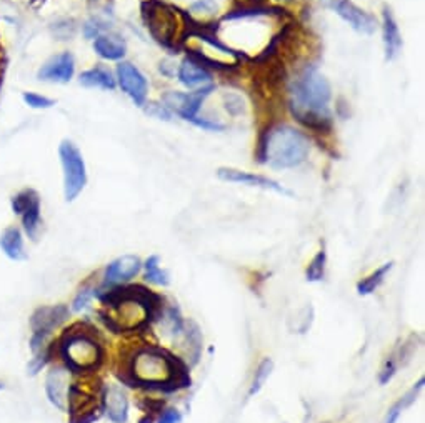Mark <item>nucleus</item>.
<instances>
[{
	"label": "nucleus",
	"mask_w": 425,
	"mask_h": 423,
	"mask_svg": "<svg viewBox=\"0 0 425 423\" xmlns=\"http://www.w3.org/2000/svg\"><path fill=\"white\" fill-rule=\"evenodd\" d=\"M332 88L322 73L309 68L300 73L290 88V109L299 122L310 129L322 130L330 125Z\"/></svg>",
	"instance_id": "nucleus-1"
},
{
	"label": "nucleus",
	"mask_w": 425,
	"mask_h": 423,
	"mask_svg": "<svg viewBox=\"0 0 425 423\" xmlns=\"http://www.w3.org/2000/svg\"><path fill=\"white\" fill-rule=\"evenodd\" d=\"M309 152V139L302 132L290 125H277L267 132L259 157L272 169H294L304 164Z\"/></svg>",
	"instance_id": "nucleus-2"
},
{
	"label": "nucleus",
	"mask_w": 425,
	"mask_h": 423,
	"mask_svg": "<svg viewBox=\"0 0 425 423\" xmlns=\"http://www.w3.org/2000/svg\"><path fill=\"white\" fill-rule=\"evenodd\" d=\"M61 355L72 372H86L102 362V348L87 332H67L61 343Z\"/></svg>",
	"instance_id": "nucleus-3"
},
{
	"label": "nucleus",
	"mask_w": 425,
	"mask_h": 423,
	"mask_svg": "<svg viewBox=\"0 0 425 423\" xmlns=\"http://www.w3.org/2000/svg\"><path fill=\"white\" fill-rule=\"evenodd\" d=\"M214 90V87L207 85L202 88H195L194 92L182 93V92H167L162 100H164L165 107L172 112H175L177 115L182 119L190 122L200 129L205 130H224V125L212 122L209 119H200L199 112L202 109V103L207 97L210 95V92Z\"/></svg>",
	"instance_id": "nucleus-4"
},
{
	"label": "nucleus",
	"mask_w": 425,
	"mask_h": 423,
	"mask_svg": "<svg viewBox=\"0 0 425 423\" xmlns=\"http://www.w3.org/2000/svg\"><path fill=\"white\" fill-rule=\"evenodd\" d=\"M63 174V197L67 202H73L87 185V169L82 152L72 140H62L58 145Z\"/></svg>",
	"instance_id": "nucleus-5"
},
{
	"label": "nucleus",
	"mask_w": 425,
	"mask_h": 423,
	"mask_svg": "<svg viewBox=\"0 0 425 423\" xmlns=\"http://www.w3.org/2000/svg\"><path fill=\"white\" fill-rule=\"evenodd\" d=\"M14 214H17L22 220L24 232L29 235V239L37 240V235L41 232L42 215H41V199L37 192L32 189H26L12 199Z\"/></svg>",
	"instance_id": "nucleus-6"
},
{
	"label": "nucleus",
	"mask_w": 425,
	"mask_h": 423,
	"mask_svg": "<svg viewBox=\"0 0 425 423\" xmlns=\"http://www.w3.org/2000/svg\"><path fill=\"white\" fill-rule=\"evenodd\" d=\"M116 80L117 87L130 97V100L138 107H144L147 100V92H149V83L144 73L130 62L121 61L116 67Z\"/></svg>",
	"instance_id": "nucleus-7"
},
{
	"label": "nucleus",
	"mask_w": 425,
	"mask_h": 423,
	"mask_svg": "<svg viewBox=\"0 0 425 423\" xmlns=\"http://www.w3.org/2000/svg\"><path fill=\"white\" fill-rule=\"evenodd\" d=\"M76 75V57L72 52H58L39 67L36 73L37 80L43 83H68Z\"/></svg>",
	"instance_id": "nucleus-8"
},
{
	"label": "nucleus",
	"mask_w": 425,
	"mask_h": 423,
	"mask_svg": "<svg viewBox=\"0 0 425 423\" xmlns=\"http://www.w3.org/2000/svg\"><path fill=\"white\" fill-rule=\"evenodd\" d=\"M322 2L325 7L334 11L342 21L347 22L354 31L370 36V33H374L375 28H377L375 19L370 16V14L355 6L352 0H322Z\"/></svg>",
	"instance_id": "nucleus-9"
},
{
	"label": "nucleus",
	"mask_w": 425,
	"mask_h": 423,
	"mask_svg": "<svg viewBox=\"0 0 425 423\" xmlns=\"http://www.w3.org/2000/svg\"><path fill=\"white\" fill-rule=\"evenodd\" d=\"M72 388V370L71 368H52L46 380V390L51 402L61 410L68 408V393Z\"/></svg>",
	"instance_id": "nucleus-10"
},
{
	"label": "nucleus",
	"mask_w": 425,
	"mask_h": 423,
	"mask_svg": "<svg viewBox=\"0 0 425 423\" xmlns=\"http://www.w3.org/2000/svg\"><path fill=\"white\" fill-rule=\"evenodd\" d=\"M217 175H219V179L224 182H235V184L259 187V189H264V190H274V192H277V194L292 195V192L285 189V187H282L279 182L272 180V179H269V177H264V175L249 174V172L229 169V167H222V169L217 170Z\"/></svg>",
	"instance_id": "nucleus-11"
},
{
	"label": "nucleus",
	"mask_w": 425,
	"mask_h": 423,
	"mask_svg": "<svg viewBox=\"0 0 425 423\" xmlns=\"http://www.w3.org/2000/svg\"><path fill=\"white\" fill-rule=\"evenodd\" d=\"M142 270V262L137 255H122L107 265L106 273V283H123L135 277Z\"/></svg>",
	"instance_id": "nucleus-12"
},
{
	"label": "nucleus",
	"mask_w": 425,
	"mask_h": 423,
	"mask_svg": "<svg viewBox=\"0 0 425 423\" xmlns=\"http://www.w3.org/2000/svg\"><path fill=\"white\" fill-rule=\"evenodd\" d=\"M92 48L102 61L121 62L127 53V43L121 36L103 32L92 41Z\"/></svg>",
	"instance_id": "nucleus-13"
},
{
	"label": "nucleus",
	"mask_w": 425,
	"mask_h": 423,
	"mask_svg": "<svg viewBox=\"0 0 425 423\" xmlns=\"http://www.w3.org/2000/svg\"><path fill=\"white\" fill-rule=\"evenodd\" d=\"M179 82L187 88H202L210 85L212 73L194 58H185L179 67Z\"/></svg>",
	"instance_id": "nucleus-14"
},
{
	"label": "nucleus",
	"mask_w": 425,
	"mask_h": 423,
	"mask_svg": "<svg viewBox=\"0 0 425 423\" xmlns=\"http://www.w3.org/2000/svg\"><path fill=\"white\" fill-rule=\"evenodd\" d=\"M68 317V308L63 305L57 307H43L39 308L32 317V327L36 333L48 335L53 328H57Z\"/></svg>",
	"instance_id": "nucleus-15"
},
{
	"label": "nucleus",
	"mask_w": 425,
	"mask_h": 423,
	"mask_svg": "<svg viewBox=\"0 0 425 423\" xmlns=\"http://www.w3.org/2000/svg\"><path fill=\"white\" fill-rule=\"evenodd\" d=\"M103 410L113 423H126L128 418V400L121 387L112 385L103 393Z\"/></svg>",
	"instance_id": "nucleus-16"
},
{
	"label": "nucleus",
	"mask_w": 425,
	"mask_h": 423,
	"mask_svg": "<svg viewBox=\"0 0 425 423\" xmlns=\"http://www.w3.org/2000/svg\"><path fill=\"white\" fill-rule=\"evenodd\" d=\"M382 37L385 57H387V61H394L402 51V36H400L399 26L389 7H385L382 14Z\"/></svg>",
	"instance_id": "nucleus-17"
},
{
	"label": "nucleus",
	"mask_w": 425,
	"mask_h": 423,
	"mask_svg": "<svg viewBox=\"0 0 425 423\" xmlns=\"http://www.w3.org/2000/svg\"><path fill=\"white\" fill-rule=\"evenodd\" d=\"M78 83L86 88H101V90H116V73L103 66H96L83 70L78 75Z\"/></svg>",
	"instance_id": "nucleus-18"
},
{
	"label": "nucleus",
	"mask_w": 425,
	"mask_h": 423,
	"mask_svg": "<svg viewBox=\"0 0 425 423\" xmlns=\"http://www.w3.org/2000/svg\"><path fill=\"white\" fill-rule=\"evenodd\" d=\"M0 249H2V252L12 260L26 258L22 230L16 227V225L4 230L2 235H0Z\"/></svg>",
	"instance_id": "nucleus-19"
},
{
	"label": "nucleus",
	"mask_w": 425,
	"mask_h": 423,
	"mask_svg": "<svg viewBox=\"0 0 425 423\" xmlns=\"http://www.w3.org/2000/svg\"><path fill=\"white\" fill-rule=\"evenodd\" d=\"M392 262L389 263H384L382 267H379L375 272H372L369 275V277H365L360 280V282L357 283V293L362 295V297H365V295H370L374 293L375 290H377L380 287V283L384 282L385 275H387L390 272V268H392Z\"/></svg>",
	"instance_id": "nucleus-20"
},
{
	"label": "nucleus",
	"mask_w": 425,
	"mask_h": 423,
	"mask_svg": "<svg viewBox=\"0 0 425 423\" xmlns=\"http://www.w3.org/2000/svg\"><path fill=\"white\" fill-rule=\"evenodd\" d=\"M142 267H144V270H145L147 282L160 285V287H167V285L170 283L169 273L159 267V257H157V255H150Z\"/></svg>",
	"instance_id": "nucleus-21"
},
{
	"label": "nucleus",
	"mask_w": 425,
	"mask_h": 423,
	"mask_svg": "<svg viewBox=\"0 0 425 423\" xmlns=\"http://www.w3.org/2000/svg\"><path fill=\"white\" fill-rule=\"evenodd\" d=\"M325 263H327V254H325V249L322 247L312 258V262L309 263L307 270H305V278H307V282H320V280L324 278Z\"/></svg>",
	"instance_id": "nucleus-22"
},
{
	"label": "nucleus",
	"mask_w": 425,
	"mask_h": 423,
	"mask_svg": "<svg viewBox=\"0 0 425 423\" xmlns=\"http://www.w3.org/2000/svg\"><path fill=\"white\" fill-rule=\"evenodd\" d=\"M272 370H274V362H272L270 358H264V360L259 363V367H257V370H255L254 380H252V385H250V390H249V397H254L262 390V387H264L267 378L270 377Z\"/></svg>",
	"instance_id": "nucleus-23"
},
{
	"label": "nucleus",
	"mask_w": 425,
	"mask_h": 423,
	"mask_svg": "<svg viewBox=\"0 0 425 423\" xmlns=\"http://www.w3.org/2000/svg\"><path fill=\"white\" fill-rule=\"evenodd\" d=\"M22 100L29 109H34V110H47L56 105V100H53V98L42 95V93H37V92H24Z\"/></svg>",
	"instance_id": "nucleus-24"
},
{
	"label": "nucleus",
	"mask_w": 425,
	"mask_h": 423,
	"mask_svg": "<svg viewBox=\"0 0 425 423\" xmlns=\"http://www.w3.org/2000/svg\"><path fill=\"white\" fill-rule=\"evenodd\" d=\"M184 332L187 333V340L192 343V365H195L200 358V352H202V333L199 330V325L195 322H189V328H184Z\"/></svg>",
	"instance_id": "nucleus-25"
},
{
	"label": "nucleus",
	"mask_w": 425,
	"mask_h": 423,
	"mask_svg": "<svg viewBox=\"0 0 425 423\" xmlns=\"http://www.w3.org/2000/svg\"><path fill=\"white\" fill-rule=\"evenodd\" d=\"M103 32H107V26L102 21H98V19H88L82 26L83 37L88 38V41H93V38L98 37Z\"/></svg>",
	"instance_id": "nucleus-26"
},
{
	"label": "nucleus",
	"mask_w": 425,
	"mask_h": 423,
	"mask_svg": "<svg viewBox=\"0 0 425 423\" xmlns=\"http://www.w3.org/2000/svg\"><path fill=\"white\" fill-rule=\"evenodd\" d=\"M395 373H397V362H395L394 357H389L387 360L384 362L382 370H380V375H379L380 385H387V383L394 378Z\"/></svg>",
	"instance_id": "nucleus-27"
},
{
	"label": "nucleus",
	"mask_w": 425,
	"mask_h": 423,
	"mask_svg": "<svg viewBox=\"0 0 425 423\" xmlns=\"http://www.w3.org/2000/svg\"><path fill=\"white\" fill-rule=\"evenodd\" d=\"M92 297H93V290L92 288H82L81 292L77 293V297H76V300H73V303H72V310L73 312H81L82 308H86L87 305H88V302H91L92 300Z\"/></svg>",
	"instance_id": "nucleus-28"
},
{
	"label": "nucleus",
	"mask_w": 425,
	"mask_h": 423,
	"mask_svg": "<svg viewBox=\"0 0 425 423\" xmlns=\"http://www.w3.org/2000/svg\"><path fill=\"white\" fill-rule=\"evenodd\" d=\"M180 422H182V415L179 410H175V408H165V410L160 413L159 422L157 423H180Z\"/></svg>",
	"instance_id": "nucleus-29"
},
{
	"label": "nucleus",
	"mask_w": 425,
	"mask_h": 423,
	"mask_svg": "<svg viewBox=\"0 0 425 423\" xmlns=\"http://www.w3.org/2000/svg\"><path fill=\"white\" fill-rule=\"evenodd\" d=\"M404 408H405V407H404L402 400H399L397 403H394V405L389 408L387 417H385V422H384V423H397L399 417H400V413H402Z\"/></svg>",
	"instance_id": "nucleus-30"
},
{
	"label": "nucleus",
	"mask_w": 425,
	"mask_h": 423,
	"mask_svg": "<svg viewBox=\"0 0 425 423\" xmlns=\"http://www.w3.org/2000/svg\"><path fill=\"white\" fill-rule=\"evenodd\" d=\"M147 112H149L150 115H155V117H159V119H164V120H169L172 117L170 110L167 109L165 105H155V103H150V105L147 107Z\"/></svg>",
	"instance_id": "nucleus-31"
},
{
	"label": "nucleus",
	"mask_w": 425,
	"mask_h": 423,
	"mask_svg": "<svg viewBox=\"0 0 425 423\" xmlns=\"http://www.w3.org/2000/svg\"><path fill=\"white\" fill-rule=\"evenodd\" d=\"M138 423H154V417L149 415V413H145V415L140 418V422H138Z\"/></svg>",
	"instance_id": "nucleus-32"
},
{
	"label": "nucleus",
	"mask_w": 425,
	"mask_h": 423,
	"mask_svg": "<svg viewBox=\"0 0 425 423\" xmlns=\"http://www.w3.org/2000/svg\"><path fill=\"white\" fill-rule=\"evenodd\" d=\"M2 388H4V383H2V382H0V390H2Z\"/></svg>",
	"instance_id": "nucleus-33"
}]
</instances>
